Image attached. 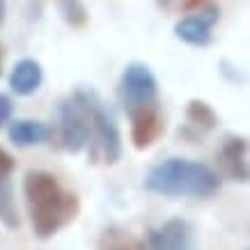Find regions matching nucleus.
Returning a JSON list of instances; mask_svg holds the SVG:
<instances>
[{"label":"nucleus","mask_w":250,"mask_h":250,"mask_svg":"<svg viewBox=\"0 0 250 250\" xmlns=\"http://www.w3.org/2000/svg\"><path fill=\"white\" fill-rule=\"evenodd\" d=\"M186 122H188V126L202 133V131H213L218 126V115L207 101L190 99L186 106Z\"/></svg>","instance_id":"nucleus-12"},{"label":"nucleus","mask_w":250,"mask_h":250,"mask_svg":"<svg viewBox=\"0 0 250 250\" xmlns=\"http://www.w3.org/2000/svg\"><path fill=\"white\" fill-rule=\"evenodd\" d=\"M44 81V69L35 58H23L12 67L9 74V87L19 97H30L39 90Z\"/></svg>","instance_id":"nucleus-10"},{"label":"nucleus","mask_w":250,"mask_h":250,"mask_svg":"<svg viewBox=\"0 0 250 250\" xmlns=\"http://www.w3.org/2000/svg\"><path fill=\"white\" fill-rule=\"evenodd\" d=\"M117 94H120V101L122 106L126 108V113H131L136 108L156 104L159 81H156L154 71L145 62H131L122 71Z\"/></svg>","instance_id":"nucleus-5"},{"label":"nucleus","mask_w":250,"mask_h":250,"mask_svg":"<svg viewBox=\"0 0 250 250\" xmlns=\"http://www.w3.org/2000/svg\"><path fill=\"white\" fill-rule=\"evenodd\" d=\"M58 138L62 149L69 154H78L92 138L90 113L85 104L74 92L69 99H64L58 108Z\"/></svg>","instance_id":"nucleus-4"},{"label":"nucleus","mask_w":250,"mask_h":250,"mask_svg":"<svg viewBox=\"0 0 250 250\" xmlns=\"http://www.w3.org/2000/svg\"><path fill=\"white\" fill-rule=\"evenodd\" d=\"M131 120V143L138 152L149 149L163 133V115L156 104L136 108L129 113Z\"/></svg>","instance_id":"nucleus-8"},{"label":"nucleus","mask_w":250,"mask_h":250,"mask_svg":"<svg viewBox=\"0 0 250 250\" xmlns=\"http://www.w3.org/2000/svg\"><path fill=\"white\" fill-rule=\"evenodd\" d=\"M23 195L37 239L48 241L62 228L74 223L81 211V200L76 193H69L60 186L51 172L30 170L23 179Z\"/></svg>","instance_id":"nucleus-1"},{"label":"nucleus","mask_w":250,"mask_h":250,"mask_svg":"<svg viewBox=\"0 0 250 250\" xmlns=\"http://www.w3.org/2000/svg\"><path fill=\"white\" fill-rule=\"evenodd\" d=\"M108 243L106 250H145V246L140 241H136V239H124V236H117L115 234V229H110V232H106V236H104Z\"/></svg>","instance_id":"nucleus-15"},{"label":"nucleus","mask_w":250,"mask_h":250,"mask_svg":"<svg viewBox=\"0 0 250 250\" xmlns=\"http://www.w3.org/2000/svg\"><path fill=\"white\" fill-rule=\"evenodd\" d=\"M223 174L232 182L246 184L248 182V140L243 136H225L216 154Z\"/></svg>","instance_id":"nucleus-9"},{"label":"nucleus","mask_w":250,"mask_h":250,"mask_svg":"<svg viewBox=\"0 0 250 250\" xmlns=\"http://www.w3.org/2000/svg\"><path fill=\"white\" fill-rule=\"evenodd\" d=\"M0 64H2V51H0Z\"/></svg>","instance_id":"nucleus-19"},{"label":"nucleus","mask_w":250,"mask_h":250,"mask_svg":"<svg viewBox=\"0 0 250 250\" xmlns=\"http://www.w3.org/2000/svg\"><path fill=\"white\" fill-rule=\"evenodd\" d=\"M78 99L85 104L90 113L92 124V159H101L106 166H115L122 159V133L115 120V113L110 110L104 99L99 97L94 87H78Z\"/></svg>","instance_id":"nucleus-3"},{"label":"nucleus","mask_w":250,"mask_h":250,"mask_svg":"<svg viewBox=\"0 0 250 250\" xmlns=\"http://www.w3.org/2000/svg\"><path fill=\"white\" fill-rule=\"evenodd\" d=\"M14 167H16V161L12 159L5 149H0V186L9 182V177H12V172H14Z\"/></svg>","instance_id":"nucleus-16"},{"label":"nucleus","mask_w":250,"mask_h":250,"mask_svg":"<svg viewBox=\"0 0 250 250\" xmlns=\"http://www.w3.org/2000/svg\"><path fill=\"white\" fill-rule=\"evenodd\" d=\"M9 140L16 147H30V145H42L51 138V129L44 122L37 120H14L7 129Z\"/></svg>","instance_id":"nucleus-11"},{"label":"nucleus","mask_w":250,"mask_h":250,"mask_svg":"<svg viewBox=\"0 0 250 250\" xmlns=\"http://www.w3.org/2000/svg\"><path fill=\"white\" fill-rule=\"evenodd\" d=\"M12 110H14V104H12V99L7 94H2L0 92V126H5L12 117Z\"/></svg>","instance_id":"nucleus-17"},{"label":"nucleus","mask_w":250,"mask_h":250,"mask_svg":"<svg viewBox=\"0 0 250 250\" xmlns=\"http://www.w3.org/2000/svg\"><path fill=\"white\" fill-rule=\"evenodd\" d=\"M195 228L182 216L167 218L147 232V250H195Z\"/></svg>","instance_id":"nucleus-6"},{"label":"nucleus","mask_w":250,"mask_h":250,"mask_svg":"<svg viewBox=\"0 0 250 250\" xmlns=\"http://www.w3.org/2000/svg\"><path fill=\"white\" fill-rule=\"evenodd\" d=\"M220 19V7L211 2H202V7L190 16H184L182 21L174 23V37L190 46H209L211 44V28Z\"/></svg>","instance_id":"nucleus-7"},{"label":"nucleus","mask_w":250,"mask_h":250,"mask_svg":"<svg viewBox=\"0 0 250 250\" xmlns=\"http://www.w3.org/2000/svg\"><path fill=\"white\" fill-rule=\"evenodd\" d=\"M143 186L163 197H211L220 190V177L200 161L166 159L145 172Z\"/></svg>","instance_id":"nucleus-2"},{"label":"nucleus","mask_w":250,"mask_h":250,"mask_svg":"<svg viewBox=\"0 0 250 250\" xmlns=\"http://www.w3.org/2000/svg\"><path fill=\"white\" fill-rule=\"evenodd\" d=\"M58 9H60V16L64 19V23L71 25V28H85L87 25L90 14H87L83 2H78V0H62L58 5Z\"/></svg>","instance_id":"nucleus-14"},{"label":"nucleus","mask_w":250,"mask_h":250,"mask_svg":"<svg viewBox=\"0 0 250 250\" xmlns=\"http://www.w3.org/2000/svg\"><path fill=\"white\" fill-rule=\"evenodd\" d=\"M0 223L7 229H19V225H21V218H19V211H16V205H14L12 182L0 186Z\"/></svg>","instance_id":"nucleus-13"},{"label":"nucleus","mask_w":250,"mask_h":250,"mask_svg":"<svg viewBox=\"0 0 250 250\" xmlns=\"http://www.w3.org/2000/svg\"><path fill=\"white\" fill-rule=\"evenodd\" d=\"M5 16H7V5H5V2L0 0V25L5 23Z\"/></svg>","instance_id":"nucleus-18"}]
</instances>
